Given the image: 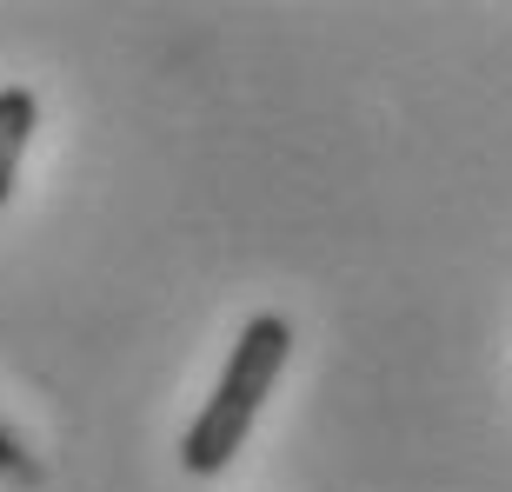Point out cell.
I'll return each mask as SVG.
<instances>
[{
  "instance_id": "6da1fadb",
  "label": "cell",
  "mask_w": 512,
  "mask_h": 492,
  "mask_svg": "<svg viewBox=\"0 0 512 492\" xmlns=\"http://www.w3.org/2000/svg\"><path fill=\"white\" fill-rule=\"evenodd\" d=\"M286 353H293V326H286L280 313H253V320L240 326V340H233L227 366H220V386L207 393L200 419H193L187 439H180L187 473H220V466L247 446V433H253V419H260L266 393L280 386Z\"/></svg>"
},
{
  "instance_id": "7a4b0ae2",
  "label": "cell",
  "mask_w": 512,
  "mask_h": 492,
  "mask_svg": "<svg viewBox=\"0 0 512 492\" xmlns=\"http://www.w3.org/2000/svg\"><path fill=\"white\" fill-rule=\"evenodd\" d=\"M40 127V100L27 87H0V207L14 200V180H20V153Z\"/></svg>"
},
{
  "instance_id": "3957f363",
  "label": "cell",
  "mask_w": 512,
  "mask_h": 492,
  "mask_svg": "<svg viewBox=\"0 0 512 492\" xmlns=\"http://www.w3.org/2000/svg\"><path fill=\"white\" fill-rule=\"evenodd\" d=\"M0 473H14V479H34V459H20L14 453V439L0 433Z\"/></svg>"
}]
</instances>
